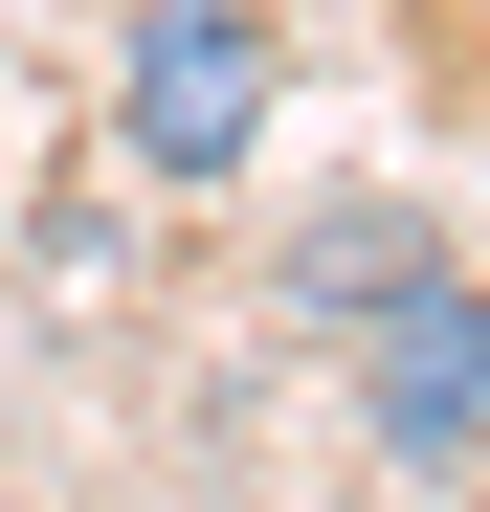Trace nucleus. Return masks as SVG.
I'll use <instances>...</instances> for the list:
<instances>
[{"instance_id": "1", "label": "nucleus", "mask_w": 490, "mask_h": 512, "mask_svg": "<svg viewBox=\"0 0 490 512\" xmlns=\"http://www.w3.org/2000/svg\"><path fill=\"white\" fill-rule=\"evenodd\" d=\"M268 90H290V45H268V0H134L112 23V156L156 201H201L268 156Z\"/></svg>"}, {"instance_id": "2", "label": "nucleus", "mask_w": 490, "mask_h": 512, "mask_svg": "<svg viewBox=\"0 0 490 512\" xmlns=\"http://www.w3.org/2000/svg\"><path fill=\"white\" fill-rule=\"evenodd\" d=\"M357 334V423H379V468H490V268H446V245H401V268L335 312Z\"/></svg>"}, {"instance_id": "3", "label": "nucleus", "mask_w": 490, "mask_h": 512, "mask_svg": "<svg viewBox=\"0 0 490 512\" xmlns=\"http://www.w3.org/2000/svg\"><path fill=\"white\" fill-rule=\"evenodd\" d=\"M401 245H446V223H379V201H335V223H312V268H290V290H312V312H357V290L401 268Z\"/></svg>"}]
</instances>
